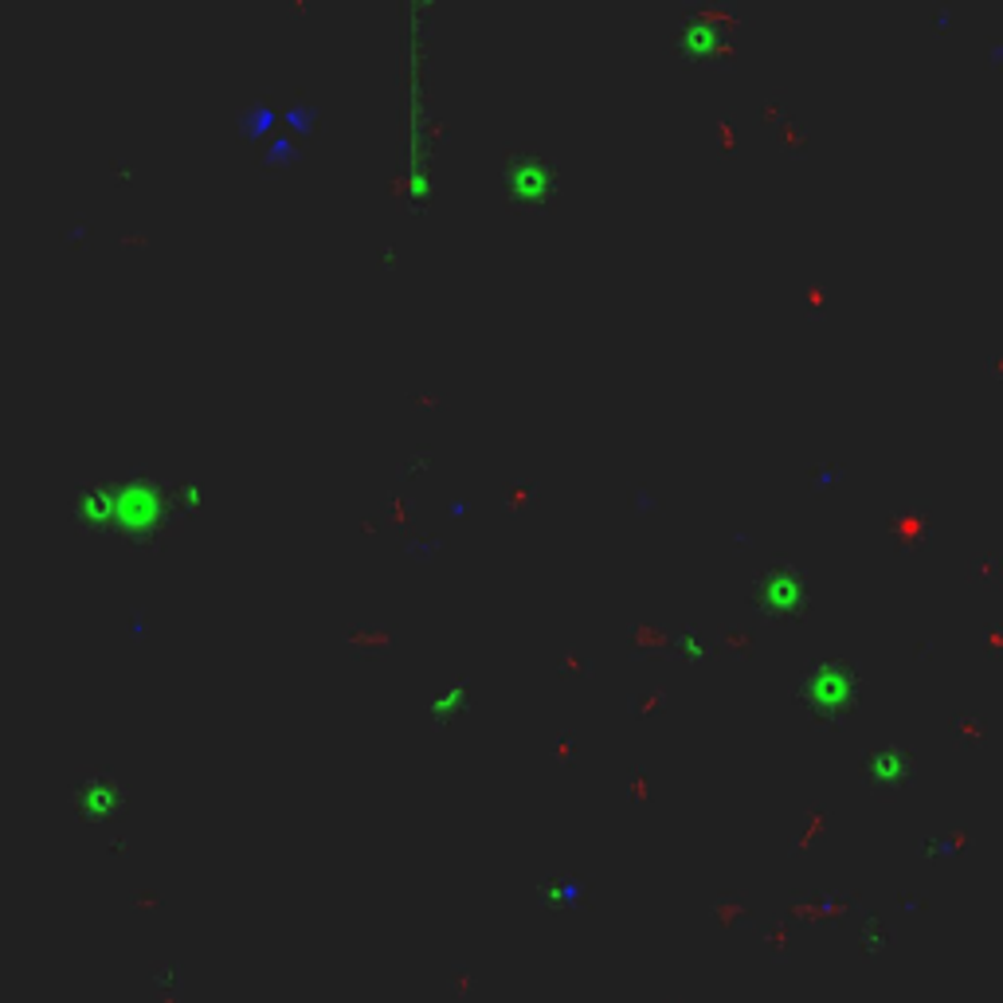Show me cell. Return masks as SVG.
<instances>
[{
  "mask_svg": "<svg viewBox=\"0 0 1003 1003\" xmlns=\"http://www.w3.org/2000/svg\"><path fill=\"white\" fill-rule=\"evenodd\" d=\"M275 122H278V115L271 103H255L243 110V134H263V130H271Z\"/></svg>",
  "mask_w": 1003,
  "mask_h": 1003,
  "instance_id": "obj_10",
  "label": "cell"
},
{
  "mask_svg": "<svg viewBox=\"0 0 1003 1003\" xmlns=\"http://www.w3.org/2000/svg\"><path fill=\"white\" fill-rule=\"evenodd\" d=\"M506 498H510V510H522L537 498V487H510Z\"/></svg>",
  "mask_w": 1003,
  "mask_h": 1003,
  "instance_id": "obj_13",
  "label": "cell"
},
{
  "mask_svg": "<svg viewBox=\"0 0 1003 1003\" xmlns=\"http://www.w3.org/2000/svg\"><path fill=\"white\" fill-rule=\"evenodd\" d=\"M682 48L690 51V56H709V51L717 48V28L709 24V20H690L686 32H682Z\"/></svg>",
  "mask_w": 1003,
  "mask_h": 1003,
  "instance_id": "obj_8",
  "label": "cell"
},
{
  "mask_svg": "<svg viewBox=\"0 0 1003 1003\" xmlns=\"http://www.w3.org/2000/svg\"><path fill=\"white\" fill-rule=\"evenodd\" d=\"M753 608L765 620H800L808 608V576L788 557H773L753 581Z\"/></svg>",
  "mask_w": 1003,
  "mask_h": 1003,
  "instance_id": "obj_3",
  "label": "cell"
},
{
  "mask_svg": "<svg viewBox=\"0 0 1003 1003\" xmlns=\"http://www.w3.org/2000/svg\"><path fill=\"white\" fill-rule=\"evenodd\" d=\"M283 122L287 126H295L298 134H307V130H314V122H318V110L310 103H290L287 110H283Z\"/></svg>",
  "mask_w": 1003,
  "mask_h": 1003,
  "instance_id": "obj_11",
  "label": "cell"
},
{
  "mask_svg": "<svg viewBox=\"0 0 1003 1003\" xmlns=\"http://www.w3.org/2000/svg\"><path fill=\"white\" fill-rule=\"evenodd\" d=\"M914 768H918V756L909 745H898V741H886V745H874L862 761V773H867L870 788L882 796L889 792H901L909 780H914Z\"/></svg>",
  "mask_w": 1003,
  "mask_h": 1003,
  "instance_id": "obj_5",
  "label": "cell"
},
{
  "mask_svg": "<svg viewBox=\"0 0 1003 1003\" xmlns=\"http://www.w3.org/2000/svg\"><path fill=\"white\" fill-rule=\"evenodd\" d=\"M83 514L103 529L130 541L157 545L184 514L196 510V490L189 482H162L154 475H130L122 482H103L79 502Z\"/></svg>",
  "mask_w": 1003,
  "mask_h": 1003,
  "instance_id": "obj_1",
  "label": "cell"
},
{
  "mask_svg": "<svg viewBox=\"0 0 1003 1003\" xmlns=\"http://www.w3.org/2000/svg\"><path fill=\"white\" fill-rule=\"evenodd\" d=\"M859 697H862V679L859 670H855V662L847 659L812 662L800 674V682H796V702L820 726H839L843 717L855 714Z\"/></svg>",
  "mask_w": 1003,
  "mask_h": 1003,
  "instance_id": "obj_2",
  "label": "cell"
},
{
  "mask_svg": "<svg viewBox=\"0 0 1003 1003\" xmlns=\"http://www.w3.org/2000/svg\"><path fill=\"white\" fill-rule=\"evenodd\" d=\"M467 682L455 679L451 686H443L440 694L431 697V721L435 726H451L455 721V714H463V706H467Z\"/></svg>",
  "mask_w": 1003,
  "mask_h": 1003,
  "instance_id": "obj_6",
  "label": "cell"
},
{
  "mask_svg": "<svg viewBox=\"0 0 1003 1003\" xmlns=\"http://www.w3.org/2000/svg\"><path fill=\"white\" fill-rule=\"evenodd\" d=\"M553 741H549V753L557 756V761H576V753L584 749V741H588V729L584 726H564V729H557V733H549Z\"/></svg>",
  "mask_w": 1003,
  "mask_h": 1003,
  "instance_id": "obj_7",
  "label": "cell"
},
{
  "mask_svg": "<svg viewBox=\"0 0 1003 1003\" xmlns=\"http://www.w3.org/2000/svg\"><path fill=\"white\" fill-rule=\"evenodd\" d=\"M502 184H506V196L514 208L522 212H541L545 204L557 196V184H561V172L537 150H514L502 165Z\"/></svg>",
  "mask_w": 1003,
  "mask_h": 1003,
  "instance_id": "obj_4",
  "label": "cell"
},
{
  "mask_svg": "<svg viewBox=\"0 0 1003 1003\" xmlns=\"http://www.w3.org/2000/svg\"><path fill=\"white\" fill-rule=\"evenodd\" d=\"M295 154H298L295 138H275V142H271V150H267V162L271 165H290V162H295Z\"/></svg>",
  "mask_w": 1003,
  "mask_h": 1003,
  "instance_id": "obj_12",
  "label": "cell"
},
{
  "mask_svg": "<svg viewBox=\"0 0 1003 1003\" xmlns=\"http://www.w3.org/2000/svg\"><path fill=\"white\" fill-rule=\"evenodd\" d=\"M674 647H679V655L682 659H694V662H702V659H709L714 655V647L709 643H702V631L690 623V628H682L679 635H674Z\"/></svg>",
  "mask_w": 1003,
  "mask_h": 1003,
  "instance_id": "obj_9",
  "label": "cell"
}]
</instances>
